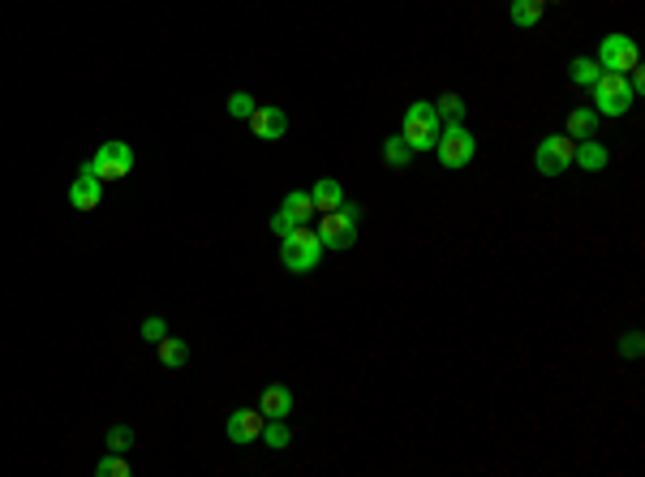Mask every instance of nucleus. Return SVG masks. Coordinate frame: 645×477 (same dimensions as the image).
<instances>
[{"mask_svg": "<svg viewBox=\"0 0 645 477\" xmlns=\"http://www.w3.org/2000/svg\"><path fill=\"white\" fill-rule=\"evenodd\" d=\"M474 151H478V138L464 130V125H444V130H439L435 155H439V164L444 168H464L469 160H474Z\"/></svg>", "mask_w": 645, "mask_h": 477, "instance_id": "39448f33", "label": "nucleus"}, {"mask_svg": "<svg viewBox=\"0 0 645 477\" xmlns=\"http://www.w3.org/2000/svg\"><path fill=\"white\" fill-rule=\"evenodd\" d=\"M103 443H108V452H121V456H125V452L133 447V430H130V426H112Z\"/></svg>", "mask_w": 645, "mask_h": 477, "instance_id": "5701e85b", "label": "nucleus"}, {"mask_svg": "<svg viewBox=\"0 0 645 477\" xmlns=\"http://www.w3.org/2000/svg\"><path fill=\"white\" fill-rule=\"evenodd\" d=\"M310 202H315V211H336V207L345 202V190L331 181V177H323V181H315V190H310Z\"/></svg>", "mask_w": 645, "mask_h": 477, "instance_id": "2eb2a0df", "label": "nucleus"}, {"mask_svg": "<svg viewBox=\"0 0 645 477\" xmlns=\"http://www.w3.org/2000/svg\"><path fill=\"white\" fill-rule=\"evenodd\" d=\"M259 439H263L267 447H276V452H280V447H288V439H293V434H288V426H284V422H271V426H263V434H259Z\"/></svg>", "mask_w": 645, "mask_h": 477, "instance_id": "b1692460", "label": "nucleus"}, {"mask_svg": "<svg viewBox=\"0 0 645 477\" xmlns=\"http://www.w3.org/2000/svg\"><path fill=\"white\" fill-rule=\"evenodd\" d=\"M293 229H301V224L288 211H284V207H276V215H271V232H276V237H288Z\"/></svg>", "mask_w": 645, "mask_h": 477, "instance_id": "bb28decb", "label": "nucleus"}, {"mask_svg": "<svg viewBox=\"0 0 645 477\" xmlns=\"http://www.w3.org/2000/svg\"><path fill=\"white\" fill-rule=\"evenodd\" d=\"M572 160H577V164L585 168V172H602L611 155H607V147H602V142H594V138H585V142H577V155H572Z\"/></svg>", "mask_w": 645, "mask_h": 477, "instance_id": "4468645a", "label": "nucleus"}, {"mask_svg": "<svg viewBox=\"0 0 645 477\" xmlns=\"http://www.w3.org/2000/svg\"><path fill=\"white\" fill-rule=\"evenodd\" d=\"M624 357H641V336H637V331L624 336Z\"/></svg>", "mask_w": 645, "mask_h": 477, "instance_id": "cd10ccee", "label": "nucleus"}, {"mask_svg": "<svg viewBox=\"0 0 645 477\" xmlns=\"http://www.w3.org/2000/svg\"><path fill=\"white\" fill-rule=\"evenodd\" d=\"M138 336L155 345V340H164V336H168V323L160 318V314H151V318H142V327H138Z\"/></svg>", "mask_w": 645, "mask_h": 477, "instance_id": "393cba45", "label": "nucleus"}, {"mask_svg": "<svg viewBox=\"0 0 645 477\" xmlns=\"http://www.w3.org/2000/svg\"><path fill=\"white\" fill-rule=\"evenodd\" d=\"M439 130H444V121H439V112H435V103L414 99V108L405 112V130H400V138L409 142V151H435Z\"/></svg>", "mask_w": 645, "mask_h": 477, "instance_id": "7ed1b4c3", "label": "nucleus"}, {"mask_svg": "<svg viewBox=\"0 0 645 477\" xmlns=\"http://www.w3.org/2000/svg\"><path fill=\"white\" fill-rule=\"evenodd\" d=\"M598 73H602V65H598V61H590V56H577V61L568 65V78H572L577 86H594Z\"/></svg>", "mask_w": 645, "mask_h": 477, "instance_id": "a211bd4d", "label": "nucleus"}, {"mask_svg": "<svg viewBox=\"0 0 645 477\" xmlns=\"http://www.w3.org/2000/svg\"><path fill=\"white\" fill-rule=\"evenodd\" d=\"M246 121H249V130H254V138H263V142H276V138L288 133V116L280 108H271V103H254V112Z\"/></svg>", "mask_w": 645, "mask_h": 477, "instance_id": "1a4fd4ad", "label": "nucleus"}, {"mask_svg": "<svg viewBox=\"0 0 645 477\" xmlns=\"http://www.w3.org/2000/svg\"><path fill=\"white\" fill-rule=\"evenodd\" d=\"M155 348H160V362H164L168 370H177V365L190 362V345H185V340H177V336H164V340H155Z\"/></svg>", "mask_w": 645, "mask_h": 477, "instance_id": "dca6fc26", "label": "nucleus"}, {"mask_svg": "<svg viewBox=\"0 0 645 477\" xmlns=\"http://www.w3.org/2000/svg\"><path fill=\"white\" fill-rule=\"evenodd\" d=\"M572 155H577V142H572L568 133H551V138H542V142H538V151H533V164H538V172H542V177H560L563 168L572 164Z\"/></svg>", "mask_w": 645, "mask_h": 477, "instance_id": "0eeeda50", "label": "nucleus"}, {"mask_svg": "<svg viewBox=\"0 0 645 477\" xmlns=\"http://www.w3.org/2000/svg\"><path fill=\"white\" fill-rule=\"evenodd\" d=\"M91 168H95V177H100V181H125V177L133 172L130 142H103V147L95 151Z\"/></svg>", "mask_w": 645, "mask_h": 477, "instance_id": "6e6552de", "label": "nucleus"}, {"mask_svg": "<svg viewBox=\"0 0 645 477\" xmlns=\"http://www.w3.org/2000/svg\"><path fill=\"white\" fill-rule=\"evenodd\" d=\"M263 426H267V417L259 409H237V413H229V443H237V447H246V443H254L259 434H263Z\"/></svg>", "mask_w": 645, "mask_h": 477, "instance_id": "9d476101", "label": "nucleus"}, {"mask_svg": "<svg viewBox=\"0 0 645 477\" xmlns=\"http://www.w3.org/2000/svg\"><path fill=\"white\" fill-rule=\"evenodd\" d=\"M598 65L607 69V73H629V69L641 65V56H637V44H632L629 34H602V44H598Z\"/></svg>", "mask_w": 645, "mask_h": 477, "instance_id": "423d86ee", "label": "nucleus"}, {"mask_svg": "<svg viewBox=\"0 0 645 477\" xmlns=\"http://www.w3.org/2000/svg\"><path fill=\"white\" fill-rule=\"evenodd\" d=\"M357 219H362V207H353V202H340L336 211H323V219H318V229H315L323 249L357 246Z\"/></svg>", "mask_w": 645, "mask_h": 477, "instance_id": "f257e3e1", "label": "nucleus"}, {"mask_svg": "<svg viewBox=\"0 0 645 477\" xmlns=\"http://www.w3.org/2000/svg\"><path fill=\"white\" fill-rule=\"evenodd\" d=\"M249 112H254V95H246V91H232V95H229V116L246 121Z\"/></svg>", "mask_w": 645, "mask_h": 477, "instance_id": "a878e982", "label": "nucleus"}, {"mask_svg": "<svg viewBox=\"0 0 645 477\" xmlns=\"http://www.w3.org/2000/svg\"><path fill=\"white\" fill-rule=\"evenodd\" d=\"M259 413H263L267 422H284V417L293 413V392H288L284 383L263 387V395H259Z\"/></svg>", "mask_w": 645, "mask_h": 477, "instance_id": "f8f14e48", "label": "nucleus"}, {"mask_svg": "<svg viewBox=\"0 0 645 477\" xmlns=\"http://www.w3.org/2000/svg\"><path fill=\"white\" fill-rule=\"evenodd\" d=\"M100 198H103V181L95 177V168L86 164L78 177H73V185H69V202L78 207V211H95L100 207Z\"/></svg>", "mask_w": 645, "mask_h": 477, "instance_id": "9b49d317", "label": "nucleus"}, {"mask_svg": "<svg viewBox=\"0 0 645 477\" xmlns=\"http://www.w3.org/2000/svg\"><path fill=\"white\" fill-rule=\"evenodd\" d=\"M284 211L293 215L298 224H310V215H315V202H310V194H306V190H293V194L284 198Z\"/></svg>", "mask_w": 645, "mask_h": 477, "instance_id": "6ab92c4d", "label": "nucleus"}, {"mask_svg": "<svg viewBox=\"0 0 645 477\" xmlns=\"http://www.w3.org/2000/svg\"><path fill=\"white\" fill-rule=\"evenodd\" d=\"M95 473L100 477H130V461L121 456V452H108V456H100V464H95Z\"/></svg>", "mask_w": 645, "mask_h": 477, "instance_id": "4be33fe9", "label": "nucleus"}, {"mask_svg": "<svg viewBox=\"0 0 645 477\" xmlns=\"http://www.w3.org/2000/svg\"><path fill=\"white\" fill-rule=\"evenodd\" d=\"M383 160H387L392 168H405L409 160H414V151H409V142L396 133V138H387V142H383Z\"/></svg>", "mask_w": 645, "mask_h": 477, "instance_id": "412c9836", "label": "nucleus"}, {"mask_svg": "<svg viewBox=\"0 0 645 477\" xmlns=\"http://www.w3.org/2000/svg\"><path fill=\"white\" fill-rule=\"evenodd\" d=\"M318 258H323V241H318V232H310V224H301L288 237H280V263L288 271L306 276V271L318 267Z\"/></svg>", "mask_w": 645, "mask_h": 477, "instance_id": "f03ea898", "label": "nucleus"}, {"mask_svg": "<svg viewBox=\"0 0 645 477\" xmlns=\"http://www.w3.org/2000/svg\"><path fill=\"white\" fill-rule=\"evenodd\" d=\"M632 86L624 73H598V83H594V112L598 116H624L632 108Z\"/></svg>", "mask_w": 645, "mask_h": 477, "instance_id": "20e7f679", "label": "nucleus"}, {"mask_svg": "<svg viewBox=\"0 0 645 477\" xmlns=\"http://www.w3.org/2000/svg\"><path fill=\"white\" fill-rule=\"evenodd\" d=\"M594 130H598V112H594V108H572V112H568V138H572V142L594 138Z\"/></svg>", "mask_w": 645, "mask_h": 477, "instance_id": "ddd939ff", "label": "nucleus"}, {"mask_svg": "<svg viewBox=\"0 0 645 477\" xmlns=\"http://www.w3.org/2000/svg\"><path fill=\"white\" fill-rule=\"evenodd\" d=\"M542 14H546V0H513V9H508V17L516 26H538Z\"/></svg>", "mask_w": 645, "mask_h": 477, "instance_id": "f3484780", "label": "nucleus"}, {"mask_svg": "<svg viewBox=\"0 0 645 477\" xmlns=\"http://www.w3.org/2000/svg\"><path fill=\"white\" fill-rule=\"evenodd\" d=\"M435 112H439V121H444V125H461V121H464V99L461 95H444L439 103H435Z\"/></svg>", "mask_w": 645, "mask_h": 477, "instance_id": "aec40b11", "label": "nucleus"}]
</instances>
